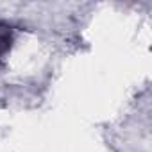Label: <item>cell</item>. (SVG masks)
Instances as JSON below:
<instances>
[{"mask_svg": "<svg viewBox=\"0 0 152 152\" xmlns=\"http://www.w3.org/2000/svg\"><path fill=\"white\" fill-rule=\"evenodd\" d=\"M11 43H13V29L7 23L0 22V59L9 52Z\"/></svg>", "mask_w": 152, "mask_h": 152, "instance_id": "6da1fadb", "label": "cell"}]
</instances>
